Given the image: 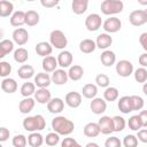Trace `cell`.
Segmentation results:
<instances>
[{
    "mask_svg": "<svg viewBox=\"0 0 147 147\" xmlns=\"http://www.w3.org/2000/svg\"><path fill=\"white\" fill-rule=\"evenodd\" d=\"M61 147H82V146L74 138H64L61 144Z\"/></svg>",
    "mask_w": 147,
    "mask_h": 147,
    "instance_id": "681fc988",
    "label": "cell"
},
{
    "mask_svg": "<svg viewBox=\"0 0 147 147\" xmlns=\"http://www.w3.org/2000/svg\"><path fill=\"white\" fill-rule=\"evenodd\" d=\"M95 48H96V44L92 39H84L79 42V51L82 53L90 54V53H93Z\"/></svg>",
    "mask_w": 147,
    "mask_h": 147,
    "instance_id": "484cf974",
    "label": "cell"
},
{
    "mask_svg": "<svg viewBox=\"0 0 147 147\" xmlns=\"http://www.w3.org/2000/svg\"><path fill=\"white\" fill-rule=\"evenodd\" d=\"M130 100H131V106H132V110H141L144 108V99L139 95H130Z\"/></svg>",
    "mask_w": 147,
    "mask_h": 147,
    "instance_id": "ab89813d",
    "label": "cell"
},
{
    "mask_svg": "<svg viewBox=\"0 0 147 147\" xmlns=\"http://www.w3.org/2000/svg\"><path fill=\"white\" fill-rule=\"evenodd\" d=\"M129 21L133 26H141L145 23H147V15H146L145 10L137 9V10H133L130 14Z\"/></svg>",
    "mask_w": 147,
    "mask_h": 147,
    "instance_id": "52a82bcc",
    "label": "cell"
},
{
    "mask_svg": "<svg viewBox=\"0 0 147 147\" xmlns=\"http://www.w3.org/2000/svg\"><path fill=\"white\" fill-rule=\"evenodd\" d=\"M17 83L13 78H3L1 82V90L8 94H11L17 91Z\"/></svg>",
    "mask_w": 147,
    "mask_h": 147,
    "instance_id": "7402d4cb",
    "label": "cell"
},
{
    "mask_svg": "<svg viewBox=\"0 0 147 147\" xmlns=\"http://www.w3.org/2000/svg\"><path fill=\"white\" fill-rule=\"evenodd\" d=\"M14 5L7 0H1L0 1V16L1 17H7L13 13Z\"/></svg>",
    "mask_w": 147,
    "mask_h": 147,
    "instance_id": "e575fe53",
    "label": "cell"
},
{
    "mask_svg": "<svg viewBox=\"0 0 147 147\" xmlns=\"http://www.w3.org/2000/svg\"><path fill=\"white\" fill-rule=\"evenodd\" d=\"M60 141V134H57L56 132H51L46 136L45 138V142L48 147H53V146H56Z\"/></svg>",
    "mask_w": 147,
    "mask_h": 147,
    "instance_id": "b9f144b4",
    "label": "cell"
},
{
    "mask_svg": "<svg viewBox=\"0 0 147 147\" xmlns=\"http://www.w3.org/2000/svg\"><path fill=\"white\" fill-rule=\"evenodd\" d=\"M17 75L22 79H29V78L33 77V75H34V68L32 65H30V64H23V65H21L18 68Z\"/></svg>",
    "mask_w": 147,
    "mask_h": 147,
    "instance_id": "4316f807",
    "label": "cell"
},
{
    "mask_svg": "<svg viewBox=\"0 0 147 147\" xmlns=\"http://www.w3.org/2000/svg\"><path fill=\"white\" fill-rule=\"evenodd\" d=\"M9 130L8 129H6V127H0V141L1 142H3V141H6L8 138H9Z\"/></svg>",
    "mask_w": 147,
    "mask_h": 147,
    "instance_id": "816d5d0a",
    "label": "cell"
},
{
    "mask_svg": "<svg viewBox=\"0 0 147 147\" xmlns=\"http://www.w3.org/2000/svg\"><path fill=\"white\" fill-rule=\"evenodd\" d=\"M23 127L24 130L29 132H37L41 131L46 127V121L42 115H34V116H28L23 119Z\"/></svg>",
    "mask_w": 147,
    "mask_h": 147,
    "instance_id": "7a4b0ae2",
    "label": "cell"
},
{
    "mask_svg": "<svg viewBox=\"0 0 147 147\" xmlns=\"http://www.w3.org/2000/svg\"><path fill=\"white\" fill-rule=\"evenodd\" d=\"M90 108H91L92 113H94L96 115H101L107 109V102H106L105 99L94 98V99H92V101L90 103Z\"/></svg>",
    "mask_w": 147,
    "mask_h": 147,
    "instance_id": "8fae6325",
    "label": "cell"
},
{
    "mask_svg": "<svg viewBox=\"0 0 147 147\" xmlns=\"http://www.w3.org/2000/svg\"><path fill=\"white\" fill-rule=\"evenodd\" d=\"M142 92L145 95H147V82L144 83V85H142Z\"/></svg>",
    "mask_w": 147,
    "mask_h": 147,
    "instance_id": "6f0895ef",
    "label": "cell"
},
{
    "mask_svg": "<svg viewBox=\"0 0 147 147\" xmlns=\"http://www.w3.org/2000/svg\"><path fill=\"white\" fill-rule=\"evenodd\" d=\"M100 132V127H99V124L98 123H94V122H90L87 123L85 126H84V134L88 138H94V137H98Z\"/></svg>",
    "mask_w": 147,
    "mask_h": 147,
    "instance_id": "cb8c5ba5",
    "label": "cell"
},
{
    "mask_svg": "<svg viewBox=\"0 0 147 147\" xmlns=\"http://www.w3.org/2000/svg\"><path fill=\"white\" fill-rule=\"evenodd\" d=\"M118 90L116 87H113V86H109L103 92V98L106 101H109V102H113L115 100H117L118 98Z\"/></svg>",
    "mask_w": 147,
    "mask_h": 147,
    "instance_id": "74e56055",
    "label": "cell"
},
{
    "mask_svg": "<svg viewBox=\"0 0 147 147\" xmlns=\"http://www.w3.org/2000/svg\"><path fill=\"white\" fill-rule=\"evenodd\" d=\"M138 140L144 142V144H147V129H141L138 131V136H137Z\"/></svg>",
    "mask_w": 147,
    "mask_h": 147,
    "instance_id": "f907efd6",
    "label": "cell"
},
{
    "mask_svg": "<svg viewBox=\"0 0 147 147\" xmlns=\"http://www.w3.org/2000/svg\"><path fill=\"white\" fill-rule=\"evenodd\" d=\"M53 52V46L51 45V42L47 41H40L36 45V53L42 57H47L52 54Z\"/></svg>",
    "mask_w": 147,
    "mask_h": 147,
    "instance_id": "e0dca14e",
    "label": "cell"
},
{
    "mask_svg": "<svg viewBox=\"0 0 147 147\" xmlns=\"http://www.w3.org/2000/svg\"><path fill=\"white\" fill-rule=\"evenodd\" d=\"M116 72L121 77H129L133 72V64L129 60H121L116 64Z\"/></svg>",
    "mask_w": 147,
    "mask_h": 147,
    "instance_id": "8992f818",
    "label": "cell"
},
{
    "mask_svg": "<svg viewBox=\"0 0 147 147\" xmlns=\"http://www.w3.org/2000/svg\"><path fill=\"white\" fill-rule=\"evenodd\" d=\"M34 100L38 103L46 105L52 100V94L47 88H38L34 93Z\"/></svg>",
    "mask_w": 147,
    "mask_h": 147,
    "instance_id": "2e32d148",
    "label": "cell"
},
{
    "mask_svg": "<svg viewBox=\"0 0 147 147\" xmlns=\"http://www.w3.org/2000/svg\"><path fill=\"white\" fill-rule=\"evenodd\" d=\"M85 147H99V145L95 142H88V144H86Z\"/></svg>",
    "mask_w": 147,
    "mask_h": 147,
    "instance_id": "680465c9",
    "label": "cell"
},
{
    "mask_svg": "<svg viewBox=\"0 0 147 147\" xmlns=\"http://www.w3.org/2000/svg\"><path fill=\"white\" fill-rule=\"evenodd\" d=\"M36 93V84L34 83H30L26 82L21 86V94L24 98H30L32 94Z\"/></svg>",
    "mask_w": 147,
    "mask_h": 147,
    "instance_id": "d590c367",
    "label": "cell"
},
{
    "mask_svg": "<svg viewBox=\"0 0 147 147\" xmlns=\"http://www.w3.org/2000/svg\"><path fill=\"white\" fill-rule=\"evenodd\" d=\"M101 25H102V18L99 14H90L85 20V26L91 32L99 30Z\"/></svg>",
    "mask_w": 147,
    "mask_h": 147,
    "instance_id": "5b68a950",
    "label": "cell"
},
{
    "mask_svg": "<svg viewBox=\"0 0 147 147\" xmlns=\"http://www.w3.org/2000/svg\"><path fill=\"white\" fill-rule=\"evenodd\" d=\"M145 13H146V15H147V9H145Z\"/></svg>",
    "mask_w": 147,
    "mask_h": 147,
    "instance_id": "94428289",
    "label": "cell"
},
{
    "mask_svg": "<svg viewBox=\"0 0 147 147\" xmlns=\"http://www.w3.org/2000/svg\"><path fill=\"white\" fill-rule=\"evenodd\" d=\"M65 103L70 107V108H78L82 103V94L78 92H69L65 95Z\"/></svg>",
    "mask_w": 147,
    "mask_h": 147,
    "instance_id": "7c38bea8",
    "label": "cell"
},
{
    "mask_svg": "<svg viewBox=\"0 0 147 147\" xmlns=\"http://www.w3.org/2000/svg\"><path fill=\"white\" fill-rule=\"evenodd\" d=\"M124 147H138V138L133 134H127L123 139Z\"/></svg>",
    "mask_w": 147,
    "mask_h": 147,
    "instance_id": "bcb514c9",
    "label": "cell"
},
{
    "mask_svg": "<svg viewBox=\"0 0 147 147\" xmlns=\"http://www.w3.org/2000/svg\"><path fill=\"white\" fill-rule=\"evenodd\" d=\"M139 64L142 68H147V53H142L139 56Z\"/></svg>",
    "mask_w": 147,
    "mask_h": 147,
    "instance_id": "9f6ffc18",
    "label": "cell"
},
{
    "mask_svg": "<svg viewBox=\"0 0 147 147\" xmlns=\"http://www.w3.org/2000/svg\"><path fill=\"white\" fill-rule=\"evenodd\" d=\"M47 109L52 114H60L64 109V101L60 98H53L47 103Z\"/></svg>",
    "mask_w": 147,
    "mask_h": 147,
    "instance_id": "4fadbf2b",
    "label": "cell"
},
{
    "mask_svg": "<svg viewBox=\"0 0 147 147\" xmlns=\"http://www.w3.org/2000/svg\"><path fill=\"white\" fill-rule=\"evenodd\" d=\"M119 111H122L123 114H129L132 110V106H131V100H130V96L129 95H124L122 98H119L118 100V105H117Z\"/></svg>",
    "mask_w": 147,
    "mask_h": 147,
    "instance_id": "83f0119b",
    "label": "cell"
},
{
    "mask_svg": "<svg viewBox=\"0 0 147 147\" xmlns=\"http://www.w3.org/2000/svg\"><path fill=\"white\" fill-rule=\"evenodd\" d=\"M88 1L87 0H74L71 3V9L75 14L82 15L87 10Z\"/></svg>",
    "mask_w": 147,
    "mask_h": 147,
    "instance_id": "d4e9b609",
    "label": "cell"
},
{
    "mask_svg": "<svg viewBox=\"0 0 147 147\" xmlns=\"http://www.w3.org/2000/svg\"><path fill=\"white\" fill-rule=\"evenodd\" d=\"M102 28H103V30H105L107 33H115V32H117V31L121 30V28H122V22H121V20L117 18V17H109V18H107V20L103 22Z\"/></svg>",
    "mask_w": 147,
    "mask_h": 147,
    "instance_id": "ba28073f",
    "label": "cell"
},
{
    "mask_svg": "<svg viewBox=\"0 0 147 147\" xmlns=\"http://www.w3.org/2000/svg\"><path fill=\"white\" fill-rule=\"evenodd\" d=\"M52 82V77L47 72H38L34 77V84L39 88H47Z\"/></svg>",
    "mask_w": 147,
    "mask_h": 147,
    "instance_id": "9a60e30c",
    "label": "cell"
},
{
    "mask_svg": "<svg viewBox=\"0 0 147 147\" xmlns=\"http://www.w3.org/2000/svg\"><path fill=\"white\" fill-rule=\"evenodd\" d=\"M100 61L101 63L105 65V67H111L113 64H115L116 62V55L113 51H109V49H106L101 53V56H100Z\"/></svg>",
    "mask_w": 147,
    "mask_h": 147,
    "instance_id": "44dd1931",
    "label": "cell"
},
{
    "mask_svg": "<svg viewBox=\"0 0 147 147\" xmlns=\"http://www.w3.org/2000/svg\"><path fill=\"white\" fill-rule=\"evenodd\" d=\"M36 100L32 98H24L20 103H18V109L22 114H29L33 108H34Z\"/></svg>",
    "mask_w": 147,
    "mask_h": 147,
    "instance_id": "603a6c76",
    "label": "cell"
},
{
    "mask_svg": "<svg viewBox=\"0 0 147 147\" xmlns=\"http://www.w3.org/2000/svg\"><path fill=\"white\" fill-rule=\"evenodd\" d=\"M113 122H114V132H121L125 129L126 122L122 116H114Z\"/></svg>",
    "mask_w": 147,
    "mask_h": 147,
    "instance_id": "60d3db41",
    "label": "cell"
},
{
    "mask_svg": "<svg viewBox=\"0 0 147 147\" xmlns=\"http://www.w3.org/2000/svg\"><path fill=\"white\" fill-rule=\"evenodd\" d=\"M139 42H140L141 47H142V48L146 51V53H147V32H144V33L140 34V37H139Z\"/></svg>",
    "mask_w": 147,
    "mask_h": 147,
    "instance_id": "db71d44e",
    "label": "cell"
},
{
    "mask_svg": "<svg viewBox=\"0 0 147 147\" xmlns=\"http://www.w3.org/2000/svg\"><path fill=\"white\" fill-rule=\"evenodd\" d=\"M11 144L14 147H25L26 144H28V139L23 134H16L13 140H11Z\"/></svg>",
    "mask_w": 147,
    "mask_h": 147,
    "instance_id": "ee69618b",
    "label": "cell"
},
{
    "mask_svg": "<svg viewBox=\"0 0 147 147\" xmlns=\"http://www.w3.org/2000/svg\"><path fill=\"white\" fill-rule=\"evenodd\" d=\"M59 65L57 63V59H55L54 56H47V57H44L42 59V62H41V67L44 69L45 72H54L56 70V67Z\"/></svg>",
    "mask_w": 147,
    "mask_h": 147,
    "instance_id": "d6986e66",
    "label": "cell"
},
{
    "mask_svg": "<svg viewBox=\"0 0 147 147\" xmlns=\"http://www.w3.org/2000/svg\"><path fill=\"white\" fill-rule=\"evenodd\" d=\"M139 116H140V119L142 122V127L147 129V110H141Z\"/></svg>",
    "mask_w": 147,
    "mask_h": 147,
    "instance_id": "11a10c76",
    "label": "cell"
},
{
    "mask_svg": "<svg viewBox=\"0 0 147 147\" xmlns=\"http://www.w3.org/2000/svg\"><path fill=\"white\" fill-rule=\"evenodd\" d=\"M123 8H124V3L121 0H105L101 2L100 6V9L105 15L118 14L123 10Z\"/></svg>",
    "mask_w": 147,
    "mask_h": 147,
    "instance_id": "3957f363",
    "label": "cell"
},
{
    "mask_svg": "<svg viewBox=\"0 0 147 147\" xmlns=\"http://www.w3.org/2000/svg\"><path fill=\"white\" fill-rule=\"evenodd\" d=\"M122 142L117 137H110L105 141V147H121Z\"/></svg>",
    "mask_w": 147,
    "mask_h": 147,
    "instance_id": "c3c4849f",
    "label": "cell"
},
{
    "mask_svg": "<svg viewBox=\"0 0 147 147\" xmlns=\"http://www.w3.org/2000/svg\"><path fill=\"white\" fill-rule=\"evenodd\" d=\"M139 3H140V5H145V6H146V5H147V1H139Z\"/></svg>",
    "mask_w": 147,
    "mask_h": 147,
    "instance_id": "91938a15",
    "label": "cell"
},
{
    "mask_svg": "<svg viewBox=\"0 0 147 147\" xmlns=\"http://www.w3.org/2000/svg\"><path fill=\"white\" fill-rule=\"evenodd\" d=\"M40 3H41L42 7L52 8V7H55V6L59 3V1H57V0H41Z\"/></svg>",
    "mask_w": 147,
    "mask_h": 147,
    "instance_id": "f5cc1de1",
    "label": "cell"
},
{
    "mask_svg": "<svg viewBox=\"0 0 147 147\" xmlns=\"http://www.w3.org/2000/svg\"><path fill=\"white\" fill-rule=\"evenodd\" d=\"M99 127H100V132L102 134H110L111 132H114V122H113V117L110 116H102L99 122Z\"/></svg>",
    "mask_w": 147,
    "mask_h": 147,
    "instance_id": "9c48e42d",
    "label": "cell"
},
{
    "mask_svg": "<svg viewBox=\"0 0 147 147\" xmlns=\"http://www.w3.org/2000/svg\"><path fill=\"white\" fill-rule=\"evenodd\" d=\"M10 72H11V65L6 61H1L0 62V76L6 78L7 76H9Z\"/></svg>",
    "mask_w": 147,
    "mask_h": 147,
    "instance_id": "7dc6e473",
    "label": "cell"
},
{
    "mask_svg": "<svg viewBox=\"0 0 147 147\" xmlns=\"http://www.w3.org/2000/svg\"><path fill=\"white\" fill-rule=\"evenodd\" d=\"M14 49V41L9 39H3L0 41V57H5L7 54L13 52Z\"/></svg>",
    "mask_w": 147,
    "mask_h": 147,
    "instance_id": "4dcf8cb0",
    "label": "cell"
},
{
    "mask_svg": "<svg viewBox=\"0 0 147 147\" xmlns=\"http://www.w3.org/2000/svg\"><path fill=\"white\" fill-rule=\"evenodd\" d=\"M28 59H29V53L25 48L20 47L14 52V60L17 63H24V62H26Z\"/></svg>",
    "mask_w": 147,
    "mask_h": 147,
    "instance_id": "8d00e7d4",
    "label": "cell"
},
{
    "mask_svg": "<svg viewBox=\"0 0 147 147\" xmlns=\"http://www.w3.org/2000/svg\"><path fill=\"white\" fill-rule=\"evenodd\" d=\"M95 83H96V85L98 86H100V87H109V83H110V80H109V77L107 76V75H105V74H99L96 77H95Z\"/></svg>",
    "mask_w": 147,
    "mask_h": 147,
    "instance_id": "f6af8a7d",
    "label": "cell"
},
{
    "mask_svg": "<svg viewBox=\"0 0 147 147\" xmlns=\"http://www.w3.org/2000/svg\"><path fill=\"white\" fill-rule=\"evenodd\" d=\"M68 79H69L68 72H65L64 69H56L52 74V82L56 85H63L68 82Z\"/></svg>",
    "mask_w": 147,
    "mask_h": 147,
    "instance_id": "ac0fdd59",
    "label": "cell"
},
{
    "mask_svg": "<svg viewBox=\"0 0 147 147\" xmlns=\"http://www.w3.org/2000/svg\"><path fill=\"white\" fill-rule=\"evenodd\" d=\"M134 79L138 83H146L147 82V70L145 68H138L134 71Z\"/></svg>",
    "mask_w": 147,
    "mask_h": 147,
    "instance_id": "7bdbcfd3",
    "label": "cell"
},
{
    "mask_svg": "<svg viewBox=\"0 0 147 147\" xmlns=\"http://www.w3.org/2000/svg\"><path fill=\"white\" fill-rule=\"evenodd\" d=\"M95 44H96V47L100 48V49H107L109 46H111L113 44V38L110 37V34L108 33H101L96 37V40H95Z\"/></svg>",
    "mask_w": 147,
    "mask_h": 147,
    "instance_id": "ffe728a7",
    "label": "cell"
},
{
    "mask_svg": "<svg viewBox=\"0 0 147 147\" xmlns=\"http://www.w3.org/2000/svg\"><path fill=\"white\" fill-rule=\"evenodd\" d=\"M52 129L60 136H69L72 133L75 124L64 116H56L52 119Z\"/></svg>",
    "mask_w": 147,
    "mask_h": 147,
    "instance_id": "6da1fadb",
    "label": "cell"
},
{
    "mask_svg": "<svg viewBox=\"0 0 147 147\" xmlns=\"http://www.w3.org/2000/svg\"><path fill=\"white\" fill-rule=\"evenodd\" d=\"M83 75H84V69H83L80 65H78V64H75V65L70 67V69H69V71H68L69 78H70L71 80H74V82L79 80V79L83 77Z\"/></svg>",
    "mask_w": 147,
    "mask_h": 147,
    "instance_id": "f1b7e54d",
    "label": "cell"
},
{
    "mask_svg": "<svg viewBox=\"0 0 147 147\" xmlns=\"http://www.w3.org/2000/svg\"><path fill=\"white\" fill-rule=\"evenodd\" d=\"M29 40V33L24 28H17L13 32V41L18 46H23Z\"/></svg>",
    "mask_w": 147,
    "mask_h": 147,
    "instance_id": "30bf717a",
    "label": "cell"
},
{
    "mask_svg": "<svg viewBox=\"0 0 147 147\" xmlns=\"http://www.w3.org/2000/svg\"><path fill=\"white\" fill-rule=\"evenodd\" d=\"M10 24L13 26H21L25 24V13L23 10L15 11L10 17Z\"/></svg>",
    "mask_w": 147,
    "mask_h": 147,
    "instance_id": "f546056e",
    "label": "cell"
},
{
    "mask_svg": "<svg viewBox=\"0 0 147 147\" xmlns=\"http://www.w3.org/2000/svg\"><path fill=\"white\" fill-rule=\"evenodd\" d=\"M82 94L86 99H94L95 95L98 94L96 85H94V84H86V85H84L83 90H82Z\"/></svg>",
    "mask_w": 147,
    "mask_h": 147,
    "instance_id": "d6a6232c",
    "label": "cell"
},
{
    "mask_svg": "<svg viewBox=\"0 0 147 147\" xmlns=\"http://www.w3.org/2000/svg\"><path fill=\"white\" fill-rule=\"evenodd\" d=\"M40 17L36 10H28L25 13V24L29 26H34L39 23Z\"/></svg>",
    "mask_w": 147,
    "mask_h": 147,
    "instance_id": "1f68e13d",
    "label": "cell"
},
{
    "mask_svg": "<svg viewBox=\"0 0 147 147\" xmlns=\"http://www.w3.org/2000/svg\"><path fill=\"white\" fill-rule=\"evenodd\" d=\"M127 125H129V127H130L132 131H139V130L142 127V122H141V119H140L139 114L131 116V117L129 118Z\"/></svg>",
    "mask_w": 147,
    "mask_h": 147,
    "instance_id": "f35d334b",
    "label": "cell"
},
{
    "mask_svg": "<svg viewBox=\"0 0 147 147\" xmlns=\"http://www.w3.org/2000/svg\"><path fill=\"white\" fill-rule=\"evenodd\" d=\"M44 141H45L44 137L40 133H37V132H32L28 137V144L31 147H40L44 144Z\"/></svg>",
    "mask_w": 147,
    "mask_h": 147,
    "instance_id": "836d02e7",
    "label": "cell"
},
{
    "mask_svg": "<svg viewBox=\"0 0 147 147\" xmlns=\"http://www.w3.org/2000/svg\"><path fill=\"white\" fill-rule=\"evenodd\" d=\"M49 42L57 49H63L68 45V39L61 30H53L49 34Z\"/></svg>",
    "mask_w": 147,
    "mask_h": 147,
    "instance_id": "277c9868",
    "label": "cell"
},
{
    "mask_svg": "<svg viewBox=\"0 0 147 147\" xmlns=\"http://www.w3.org/2000/svg\"><path fill=\"white\" fill-rule=\"evenodd\" d=\"M72 54L69 52V51H62L59 55H57V63L59 65L64 69V68H69L72 63Z\"/></svg>",
    "mask_w": 147,
    "mask_h": 147,
    "instance_id": "5bb4252c",
    "label": "cell"
}]
</instances>
